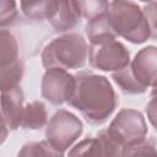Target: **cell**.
<instances>
[{
  "mask_svg": "<svg viewBox=\"0 0 157 157\" xmlns=\"http://www.w3.org/2000/svg\"><path fill=\"white\" fill-rule=\"evenodd\" d=\"M93 125H101L114 112L118 98L107 77L82 72L76 75V88L67 102Z\"/></svg>",
  "mask_w": 157,
  "mask_h": 157,
  "instance_id": "cell-1",
  "label": "cell"
},
{
  "mask_svg": "<svg viewBox=\"0 0 157 157\" xmlns=\"http://www.w3.org/2000/svg\"><path fill=\"white\" fill-rule=\"evenodd\" d=\"M107 18L117 36L134 44L145 43L151 38L144 10L131 0H113Z\"/></svg>",
  "mask_w": 157,
  "mask_h": 157,
  "instance_id": "cell-2",
  "label": "cell"
},
{
  "mask_svg": "<svg viewBox=\"0 0 157 157\" xmlns=\"http://www.w3.org/2000/svg\"><path fill=\"white\" fill-rule=\"evenodd\" d=\"M88 56V45L78 33H67L53 39L42 52V64L45 69H81Z\"/></svg>",
  "mask_w": 157,
  "mask_h": 157,
  "instance_id": "cell-3",
  "label": "cell"
},
{
  "mask_svg": "<svg viewBox=\"0 0 157 157\" xmlns=\"http://www.w3.org/2000/svg\"><path fill=\"white\" fill-rule=\"evenodd\" d=\"M107 131L123 150L145 141L147 125L140 112L135 109H121L112 120Z\"/></svg>",
  "mask_w": 157,
  "mask_h": 157,
  "instance_id": "cell-4",
  "label": "cell"
},
{
  "mask_svg": "<svg viewBox=\"0 0 157 157\" xmlns=\"http://www.w3.org/2000/svg\"><path fill=\"white\" fill-rule=\"evenodd\" d=\"M115 38L117 37H108L90 43L88 60L92 67L114 72L129 65V50Z\"/></svg>",
  "mask_w": 157,
  "mask_h": 157,
  "instance_id": "cell-5",
  "label": "cell"
},
{
  "mask_svg": "<svg viewBox=\"0 0 157 157\" xmlns=\"http://www.w3.org/2000/svg\"><path fill=\"white\" fill-rule=\"evenodd\" d=\"M82 121L71 112L60 109L47 124L45 137L60 152H65L82 134Z\"/></svg>",
  "mask_w": 157,
  "mask_h": 157,
  "instance_id": "cell-6",
  "label": "cell"
},
{
  "mask_svg": "<svg viewBox=\"0 0 157 157\" xmlns=\"http://www.w3.org/2000/svg\"><path fill=\"white\" fill-rule=\"evenodd\" d=\"M76 88V76L61 67L47 69L42 78V97L54 105H61L72 97Z\"/></svg>",
  "mask_w": 157,
  "mask_h": 157,
  "instance_id": "cell-7",
  "label": "cell"
},
{
  "mask_svg": "<svg viewBox=\"0 0 157 157\" xmlns=\"http://www.w3.org/2000/svg\"><path fill=\"white\" fill-rule=\"evenodd\" d=\"M129 67L135 80L145 90L155 87L157 85V47L142 48L129 63Z\"/></svg>",
  "mask_w": 157,
  "mask_h": 157,
  "instance_id": "cell-8",
  "label": "cell"
},
{
  "mask_svg": "<svg viewBox=\"0 0 157 157\" xmlns=\"http://www.w3.org/2000/svg\"><path fill=\"white\" fill-rule=\"evenodd\" d=\"M23 92L20 86L1 91V124L2 141L7 130H16L22 123Z\"/></svg>",
  "mask_w": 157,
  "mask_h": 157,
  "instance_id": "cell-9",
  "label": "cell"
},
{
  "mask_svg": "<svg viewBox=\"0 0 157 157\" xmlns=\"http://www.w3.org/2000/svg\"><path fill=\"white\" fill-rule=\"evenodd\" d=\"M80 18L71 0H54L47 21L56 32H66L76 27Z\"/></svg>",
  "mask_w": 157,
  "mask_h": 157,
  "instance_id": "cell-10",
  "label": "cell"
},
{
  "mask_svg": "<svg viewBox=\"0 0 157 157\" xmlns=\"http://www.w3.org/2000/svg\"><path fill=\"white\" fill-rule=\"evenodd\" d=\"M47 120H48V113L45 105L39 101H34L25 107L21 126L23 129L38 130L47 124Z\"/></svg>",
  "mask_w": 157,
  "mask_h": 157,
  "instance_id": "cell-11",
  "label": "cell"
},
{
  "mask_svg": "<svg viewBox=\"0 0 157 157\" xmlns=\"http://www.w3.org/2000/svg\"><path fill=\"white\" fill-rule=\"evenodd\" d=\"M77 15L87 21L105 15L109 10V0H71Z\"/></svg>",
  "mask_w": 157,
  "mask_h": 157,
  "instance_id": "cell-12",
  "label": "cell"
},
{
  "mask_svg": "<svg viewBox=\"0 0 157 157\" xmlns=\"http://www.w3.org/2000/svg\"><path fill=\"white\" fill-rule=\"evenodd\" d=\"M23 61L18 58L17 60L2 65L0 70V85H1V91L13 88L18 86L22 76H23Z\"/></svg>",
  "mask_w": 157,
  "mask_h": 157,
  "instance_id": "cell-13",
  "label": "cell"
},
{
  "mask_svg": "<svg viewBox=\"0 0 157 157\" xmlns=\"http://www.w3.org/2000/svg\"><path fill=\"white\" fill-rule=\"evenodd\" d=\"M54 0H20L21 10L26 17L42 21L47 20Z\"/></svg>",
  "mask_w": 157,
  "mask_h": 157,
  "instance_id": "cell-14",
  "label": "cell"
},
{
  "mask_svg": "<svg viewBox=\"0 0 157 157\" xmlns=\"http://www.w3.org/2000/svg\"><path fill=\"white\" fill-rule=\"evenodd\" d=\"M112 78L119 86V88L126 94H141L146 92V90L135 80L129 65L121 70L114 71L112 74Z\"/></svg>",
  "mask_w": 157,
  "mask_h": 157,
  "instance_id": "cell-15",
  "label": "cell"
},
{
  "mask_svg": "<svg viewBox=\"0 0 157 157\" xmlns=\"http://www.w3.org/2000/svg\"><path fill=\"white\" fill-rule=\"evenodd\" d=\"M0 61L1 66L18 59V45L13 34L2 28L0 32Z\"/></svg>",
  "mask_w": 157,
  "mask_h": 157,
  "instance_id": "cell-16",
  "label": "cell"
},
{
  "mask_svg": "<svg viewBox=\"0 0 157 157\" xmlns=\"http://www.w3.org/2000/svg\"><path fill=\"white\" fill-rule=\"evenodd\" d=\"M63 155L64 153L54 148L48 140L26 144L22 147V150L18 152V156H63Z\"/></svg>",
  "mask_w": 157,
  "mask_h": 157,
  "instance_id": "cell-17",
  "label": "cell"
},
{
  "mask_svg": "<svg viewBox=\"0 0 157 157\" xmlns=\"http://www.w3.org/2000/svg\"><path fill=\"white\" fill-rule=\"evenodd\" d=\"M69 155L70 156H104L103 146L98 137L82 140L71 151H69Z\"/></svg>",
  "mask_w": 157,
  "mask_h": 157,
  "instance_id": "cell-18",
  "label": "cell"
},
{
  "mask_svg": "<svg viewBox=\"0 0 157 157\" xmlns=\"http://www.w3.org/2000/svg\"><path fill=\"white\" fill-rule=\"evenodd\" d=\"M136 155H151V156H156L157 151L155 148V144L153 140H148V141H142L132 147H128V148H123L121 150V156H136Z\"/></svg>",
  "mask_w": 157,
  "mask_h": 157,
  "instance_id": "cell-19",
  "label": "cell"
},
{
  "mask_svg": "<svg viewBox=\"0 0 157 157\" xmlns=\"http://www.w3.org/2000/svg\"><path fill=\"white\" fill-rule=\"evenodd\" d=\"M17 18V9L15 0H1V27L12 25Z\"/></svg>",
  "mask_w": 157,
  "mask_h": 157,
  "instance_id": "cell-20",
  "label": "cell"
},
{
  "mask_svg": "<svg viewBox=\"0 0 157 157\" xmlns=\"http://www.w3.org/2000/svg\"><path fill=\"white\" fill-rule=\"evenodd\" d=\"M142 10H144L145 17L148 23L151 38L157 39V1L148 2Z\"/></svg>",
  "mask_w": 157,
  "mask_h": 157,
  "instance_id": "cell-21",
  "label": "cell"
},
{
  "mask_svg": "<svg viewBox=\"0 0 157 157\" xmlns=\"http://www.w3.org/2000/svg\"><path fill=\"white\" fill-rule=\"evenodd\" d=\"M146 114L152 126L157 130V96L152 97V99L148 102L146 107Z\"/></svg>",
  "mask_w": 157,
  "mask_h": 157,
  "instance_id": "cell-22",
  "label": "cell"
},
{
  "mask_svg": "<svg viewBox=\"0 0 157 157\" xmlns=\"http://www.w3.org/2000/svg\"><path fill=\"white\" fill-rule=\"evenodd\" d=\"M155 96H157V85L152 88V91H151V97H155Z\"/></svg>",
  "mask_w": 157,
  "mask_h": 157,
  "instance_id": "cell-23",
  "label": "cell"
},
{
  "mask_svg": "<svg viewBox=\"0 0 157 157\" xmlns=\"http://www.w3.org/2000/svg\"><path fill=\"white\" fill-rule=\"evenodd\" d=\"M141 1H145V2H151V1H153V0H141Z\"/></svg>",
  "mask_w": 157,
  "mask_h": 157,
  "instance_id": "cell-24",
  "label": "cell"
}]
</instances>
